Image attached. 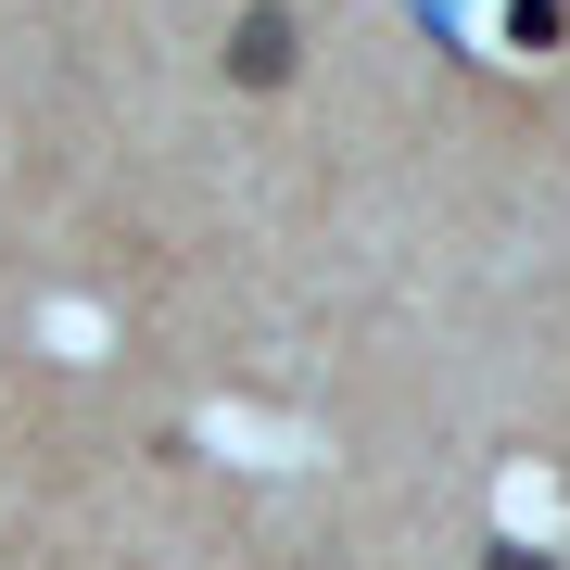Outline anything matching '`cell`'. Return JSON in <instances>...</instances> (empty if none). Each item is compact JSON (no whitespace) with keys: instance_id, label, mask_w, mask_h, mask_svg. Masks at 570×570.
<instances>
[{"instance_id":"2","label":"cell","mask_w":570,"mask_h":570,"mask_svg":"<svg viewBox=\"0 0 570 570\" xmlns=\"http://www.w3.org/2000/svg\"><path fill=\"white\" fill-rule=\"evenodd\" d=\"M494 570H558V558H532V546H494Z\"/></svg>"},{"instance_id":"1","label":"cell","mask_w":570,"mask_h":570,"mask_svg":"<svg viewBox=\"0 0 570 570\" xmlns=\"http://www.w3.org/2000/svg\"><path fill=\"white\" fill-rule=\"evenodd\" d=\"M228 77H242V89H279L292 77V13H279V0H254V13L228 26Z\"/></svg>"}]
</instances>
